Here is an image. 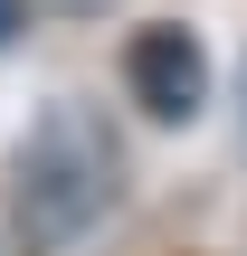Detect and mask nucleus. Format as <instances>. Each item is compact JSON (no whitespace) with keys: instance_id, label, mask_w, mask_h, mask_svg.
Returning a JSON list of instances; mask_svg holds the SVG:
<instances>
[{"instance_id":"nucleus-2","label":"nucleus","mask_w":247,"mask_h":256,"mask_svg":"<svg viewBox=\"0 0 247 256\" xmlns=\"http://www.w3.org/2000/svg\"><path fill=\"white\" fill-rule=\"evenodd\" d=\"M124 86H133V104L152 114V124H190L200 104H209V48L190 38V28H133V48H124Z\"/></svg>"},{"instance_id":"nucleus-1","label":"nucleus","mask_w":247,"mask_h":256,"mask_svg":"<svg viewBox=\"0 0 247 256\" xmlns=\"http://www.w3.org/2000/svg\"><path fill=\"white\" fill-rule=\"evenodd\" d=\"M114 190H124V152H114L105 114L76 104V95H57V104L19 133V152H10V218H19L29 256L76 247V238L114 209Z\"/></svg>"},{"instance_id":"nucleus-3","label":"nucleus","mask_w":247,"mask_h":256,"mask_svg":"<svg viewBox=\"0 0 247 256\" xmlns=\"http://www.w3.org/2000/svg\"><path fill=\"white\" fill-rule=\"evenodd\" d=\"M19 28H29V0H0V48H10Z\"/></svg>"}]
</instances>
